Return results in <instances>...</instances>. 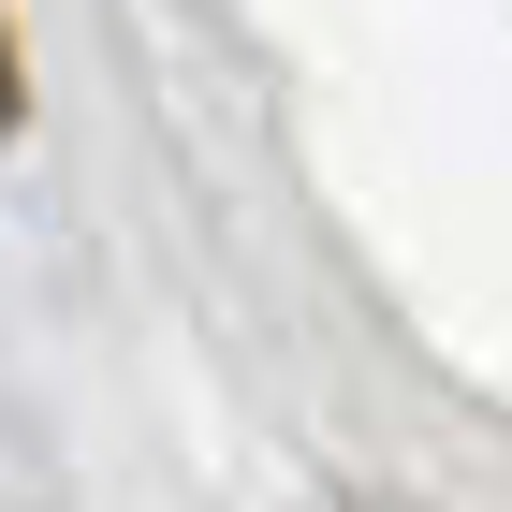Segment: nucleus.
<instances>
[{"label": "nucleus", "instance_id": "1", "mask_svg": "<svg viewBox=\"0 0 512 512\" xmlns=\"http://www.w3.org/2000/svg\"><path fill=\"white\" fill-rule=\"evenodd\" d=\"M0 132H15V30H0Z\"/></svg>", "mask_w": 512, "mask_h": 512}]
</instances>
